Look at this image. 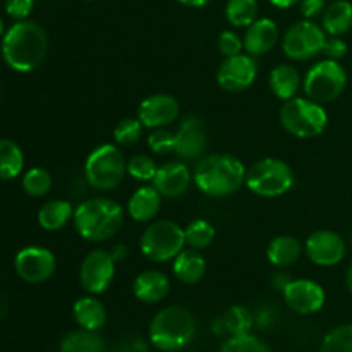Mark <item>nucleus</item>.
<instances>
[{"label": "nucleus", "mask_w": 352, "mask_h": 352, "mask_svg": "<svg viewBox=\"0 0 352 352\" xmlns=\"http://www.w3.org/2000/svg\"><path fill=\"white\" fill-rule=\"evenodd\" d=\"M268 85H270L272 93H274L277 98L287 102V100L298 96L299 89H301V72H299L294 65L280 64L275 69H272L270 78H268Z\"/></svg>", "instance_id": "obj_24"}, {"label": "nucleus", "mask_w": 352, "mask_h": 352, "mask_svg": "<svg viewBox=\"0 0 352 352\" xmlns=\"http://www.w3.org/2000/svg\"><path fill=\"white\" fill-rule=\"evenodd\" d=\"M72 223L76 232L88 243H105L122 227L124 210L116 199L89 198L74 210Z\"/></svg>", "instance_id": "obj_3"}, {"label": "nucleus", "mask_w": 352, "mask_h": 352, "mask_svg": "<svg viewBox=\"0 0 352 352\" xmlns=\"http://www.w3.org/2000/svg\"><path fill=\"white\" fill-rule=\"evenodd\" d=\"M113 352H150V349H148V344L140 337H127L113 347Z\"/></svg>", "instance_id": "obj_43"}, {"label": "nucleus", "mask_w": 352, "mask_h": 352, "mask_svg": "<svg viewBox=\"0 0 352 352\" xmlns=\"http://www.w3.org/2000/svg\"><path fill=\"white\" fill-rule=\"evenodd\" d=\"M157 164L148 155H136L127 162V174L141 182H151L157 175Z\"/></svg>", "instance_id": "obj_37"}, {"label": "nucleus", "mask_w": 352, "mask_h": 352, "mask_svg": "<svg viewBox=\"0 0 352 352\" xmlns=\"http://www.w3.org/2000/svg\"><path fill=\"white\" fill-rule=\"evenodd\" d=\"M184 236H186V244H188L191 250L201 251L212 246L213 241H215L217 232H215V227H213L208 220L196 219L186 227Z\"/></svg>", "instance_id": "obj_32"}, {"label": "nucleus", "mask_w": 352, "mask_h": 352, "mask_svg": "<svg viewBox=\"0 0 352 352\" xmlns=\"http://www.w3.org/2000/svg\"><path fill=\"white\" fill-rule=\"evenodd\" d=\"M322 28L330 36H342L352 28V3L349 0H333L322 14Z\"/></svg>", "instance_id": "obj_27"}, {"label": "nucleus", "mask_w": 352, "mask_h": 352, "mask_svg": "<svg viewBox=\"0 0 352 352\" xmlns=\"http://www.w3.org/2000/svg\"><path fill=\"white\" fill-rule=\"evenodd\" d=\"M192 182L203 195L227 198L239 191L246 182V167L230 153L205 155L196 162Z\"/></svg>", "instance_id": "obj_2"}, {"label": "nucleus", "mask_w": 352, "mask_h": 352, "mask_svg": "<svg viewBox=\"0 0 352 352\" xmlns=\"http://www.w3.org/2000/svg\"><path fill=\"white\" fill-rule=\"evenodd\" d=\"M34 0H6L7 16L16 21H24L31 14Z\"/></svg>", "instance_id": "obj_40"}, {"label": "nucleus", "mask_w": 352, "mask_h": 352, "mask_svg": "<svg viewBox=\"0 0 352 352\" xmlns=\"http://www.w3.org/2000/svg\"><path fill=\"white\" fill-rule=\"evenodd\" d=\"M148 146L155 155H160V157L174 153L175 133L167 129H153V133L148 136Z\"/></svg>", "instance_id": "obj_38"}, {"label": "nucleus", "mask_w": 352, "mask_h": 352, "mask_svg": "<svg viewBox=\"0 0 352 352\" xmlns=\"http://www.w3.org/2000/svg\"><path fill=\"white\" fill-rule=\"evenodd\" d=\"M116 260L110 251L93 250L82 260L79 268V282L88 294H103L116 277Z\"/></svg>", "instance_id": "obj_11"}, {"label": "nucleus", "mask_w": 352, "mask_h": 352, "mask_svg": "<svg viewBox=\"0 0 352 352\" xmlns=\"http://www.w3.org/2000/svg\"><path fill=\"white\" fill-rule=\"evenodd\" d=\"M325 7V0H301V2H299L301 14L305 16V19L309 21H313L315 17H318L320 14H323Z\"/></svg>", "instance_id": "obj_42"}, {"label": "nucleus", "mask_w": 352, "mask_h": 352, "mask_svg": "<svg viewBox=\"0 0 352 352\" xmlns=\"http://www.w3.org/2000/svg\"><path fill=\"white\" fill-rule=\"evenodd\" d=\"M127 174V162L117 144L96 146L85 162L86 182L96 191H113L122 184Z\"/></svg>", "instance_id": "obj_5"}, {"label": "nucleus", "mask_w": 352, "mask_h": 352, "mask_svg": "<svg viewBox=\"0 0 352 352\" xmlns=\"http://www.w3.org/2000/svg\"><path fill=\"white\" fill-rule=\"evenodd\" d=\"M272 323H274V315H272L270 309L261 308L254 313V325H256L258 329H268Z\"/></svg>", "instance_id": "obj_44"}, {"label": "nucleus", "mask_w": 352, "mask_h": 352, "mask_svg": "<svg viewBox=\"0 0 352 352\" xmlns=\"http://www.w3.org/2000/svg\"><path fill=\"white\" fill-rule=\"evenodd\" d=\"M320 352H352V323L330 330L323 339Z\"/></svg>", "instance_id": "obj_34"}, {"label": "nucleus", "mask_w": 352, "mask_h": 352, "mask_svg": "<svg viewBox=\"0 0 352 352\" xmlns=\"http://www.w3.org/2000/svg\"><path fill=\"white\" fill-rule=\"evenodd\" d=\"M206 144H208V136L201 117L186 116L175 133L174 153L181 160H199L205 157Z\"/></svg>", "instance_id": "obj_16"}, {"label": "nucleus", "mask_w": 352, "mask_h": 352, "mask_svg": "<svg viewBox=\"0 0 352 352\" xmlns=\"http://www.w3.org/2000/svg\"><path fill=\"white\" fill-rule=\"evenodd\" d=\"M217 47H219V52L223 55V57H234V55L243 54L244 50V41L241 40V36L234 31L227 30L222 31L217 40Z\"/></svg>", "instance_id": "obj_39"}, {"label": "nucleus", "mask_w": 352, "mask_h": 352, "mask_svg": "<svg viewBox=\"0 0 352 352\" xmlns=\"http://www.w3.org/2000/svg\"><path fill=\"white\" fill-rule=\"evenodd\" d=\"M24 153L12 140H0V181H12L23 174Z\"/></svg>", "instance_id": "obj_29"}, {"label": "nucleus", "mask_w": 352, "mask_h": 352, "mask_svg": "<svg viewBox=\"0 0 352 352\" xmlns=\"http://www.w3.org/2000/svg\"><path fill=\"white\" fill-rule=\"evenodd\" d=\"M280 124L289 134L301 140L316 138L329 126V113L322 103L308 96H294L280 109Z\"/></svg>", "instance_id": "obj_6"}, {"label": "nucleus", "mask_w": 352, "mask_h": 352, "mask_svg": "<svg viewBox=\"0 0 352 352\" xmlns=\"http://www.w3.org/2000/svg\"><path fill=\"white\" fill-rule=\"evenodd\" d=\"M72 315H74L76 323L85 330H93L98 332L107 322V309L102 301L95 296H85L79 298L72 306Z\"/></svg>", "instance_id": "obj_25"}, {"label": "nucleus", "mask_w": 352, "mask_h": 352, "mask_svg": "<svg viewBox=\"0 0 352 352\" xmlns=\"http://www.w3.org/2000/svg\"><path fill=\"white\" fill-rule=\"evenodd\" d=\"M47 52V31L34 21H16L2 36V57L16 72L38 69L43 64Z\"/></svg>", "instance_id": "obj_1"}, {"label": "nucleus", "mask_w": 352, "mask_h": 352, "mask_svg": "<svg viewBox=\"0 0 352 352\" xmlns=\"http://www.w3.org/2000/svg\"><path fill=\"white\" fill-rule=\"evenodd\" d=\"M195 332V318L188 309L182 306H167L151 320L150 340L158 351L175 352L191 342Z\"/></svg>", "instance_id": "obj_4"}, {"label": "nucleus", "mask_w": 352, "mask_h": 352, "mask_svg": "<svg viewBox=\"0 0 352 352\" xmlns=\"http://www.w3.org/2000/svg\"><path fill=\"white\" fill-rule=\"evenodd\" d=\"M226 17L236 28L251 26L258 19V0H227Z\"/></svg>", "instance_id": "obj_31"}, {"label": "nucleus", "mask_w": 352, "mask_h": 352, "mask_svg": "<svg viewBox=\"0 0 352 352\" xmlns=\"http://www.w3.org/2000/svg\"><path fill=\"white\" fill-rule=\"evenodd\" d=\"M325 41V30L318 26L315 21L305 19L294 23L285 31V34L282 36V52L291 60L306 62L323 54Z\"/></svg>", "instance_id": "obj_10"}, {"label": "nucleus", "mask_w": 352, "mask_h": 352, "mask_svg": "<svg viewBox=\"0 0 352 352\" xmlns=\"http://www.w3.org/2000/svg\"><path fill=\"white\" fill-rule=\"evenodd\" d=\"M60 352H105V340L93 330H76L62 337Z\"/></svg>", "instance_id": "obj_30"}, {"label": "nucleus", "mask_w": 352, "mask_h": 352, "mask_svg": "<svg viewBox=\"0 0 352 352\" xmlns=\"http://www.w3.org/2000/svg\"><path fill=\"white\" fill-rule=\"evenodd\" d=\"M143 129L144 126L138 117H126L113 129V141H116L117 146H129V144H134L141 140Z\"/></svg>", "instance_id": "obj_35"}, {"label": "nucleus", "mask_w": 352, "mask_h": 352, "mask_svg": "<svg viewBox=\"0 0 352 352\" xmlns=\"http://www.w3.org/2000/svg\"><path fill=\"white\" fill-rule=\"evenodd\" d=\"M258 76L256 57L239 54L223 58L217 71V82L227 93H241L250 88Z\"/></svg>", "instance_id": "obj_13"}, {"label": "nucleus", "mask_w": 352, "mask_h": 352, "mask_svg": "<svg viewBox=\"0 0 352 352\" xmlns=\"http://www.w3.org/2000/svg\"><path fill=\"white\" fill-rule=\"evenodd\" d=\"M305 253L318 267H336L346 256V243L333 230H316L306 239Z\"/></svg>", "instance_id": "obj_17"}, {"label": "nucleus", "mask_w": 352, "mask_h": 352, "mask_svg": "<svg viewBox=\"0 0 352 352\" xmlns=\"http://www.w3.org/2000/svg\"><path fill=\"white\" fill-rule=\"evenodd\" d=\"M133 292L144 305H157L170 292V280L160 270H143L134 278Z\"/></svg>", "instance_id": "obj_20"}, {"label": "nucleus", "mask_w": 352, "mask_h": 352, "mask_svg": "<svg viewBox=\"0 0 352 352\" xmlns=\"http://www.w3.org/2000/svg\"><path fill=\"white\" fill-rule=\"evenodd\" d=\"M172 268H174V275L179 282L186 285H195L205 278L206 261L199 251L189 248V250H182L174 258Z\"/></svg>", "instance_id": "obj_23"}, {"label": "nucleus", "mask_w": 352, "mask_h": 352, "mask_svg": "<svg viewBox=\"0 0 352 352\" xmlns=\"http://www.w3.org/2000/svg\"><path fill=\"white\" fill-rule=\"evenodd\" d=\"M323 54H325L327 58H330V60L339 62L340 58L346 57L347 43L342 40V38H339V36L327 38L325 47H323Z\"/></svg>", "instance_id": "obj_41"}, {"label": "nucleus", "mask_w": 352, "mask_h": 352, "mask_svg": "<svg viewBox=\"0 0 352 352\" xmlns=\"http://www.w3.org/2000/svg\"><path fill=\"white\" fill-rule=\"evenodd\" d=\"M162 198L164 196L157 191L155 186H143L136 189L127 201V213L134 222H151L160 213Z\"/></svg>", "instance_id": "obj_21"}, {"label": "nucleus", "mask_w": 352, "mask_h": 352, "mask_svg": "<svg viewBox=\"0 0 352 352\" xmlns=\"http://www.w3.org/2000/svg\"><path fill=\"white\" fill-rule=\"evenodd\" d=\"M246 186L261 198H278L294 186V172L280 158H261L246 170Z\"/></svg>", "instance_id": "obj_7"}, {"label": "nucleus", "mask_w": 352, "mask_h": 352, "mask_svg": "<svg viewBox=\"0 0 352 352\" xmlns=\"http://www.w3.org/2000/svg\"><path fill=\"white\" fill-rule=\"evenodd\" d=\"M346 284H347V289H349V292L352 294V263H351V267L347 268V274H346Z\"/></svg>", "instance_id": "obj_48"}, {"label": "nucleus", "mask_w": 352, "mask_h": 352, "mask_svg": "<svg viewBox=\"0 0 352 352\" xmlns=\"http://www.w3.org/2000/svg\"><path fill=\"white\" fill-rule=\"evenodd\" d=\"M184 229L174 220H155L144 229L140 248L144 258L155 263L170 261L184 250Z\"/></svg>", "instance_id": "obj_8"}, {"label": "nucleus", "mask_w": 352, "mask_h": 352, "mask_svg": "<svg viewBox=\"0 0 352 352\" xmlns=\"http://www.w3.org/2000/svg\"><path fill=\"white\" fill-rule=\"evenodd\" d=\"M282 296L291 311L298 315H315L325 305V291L322 285L309 278H291Z\"/></svg>", "instance_id": "obj_14"}, {"label": "nucleus", "mask_w": 352, "mask_h": 352, "mask_svg": "<svg viewBox=\"0 0 352 352\" xmlns=\"http://www.w3.org/2000/svg\"><path fill=\"white\" fill-rule=\"evenodd\" d=\"M17 277L28 284H41L55 274L57 260L50 250L41 246H26L14 258Z\"/></svg>", "instance_id": "obj_12"}, {"label": "nucleus", "mask_w": 352, "mask_h": 352, "mask_svg": "<svg viewBox=\"0 0 352 352\" xmlns=\"http://www.w3.org/2000/svg\"><path fill=\"white\" fill-rule=\"evenodd\" d=\"M347 85V72L337 60L316 62L302 78V89L306 96L316 103H330L339 98Z\"/></svg>", "instance_id": "obj_9"}, {"label": "nucleus", "mask_w": 352, "mask_h": 352, "mask_svg": "<svg viewBox=\"0 0 352 352\" xmlns=\"http://www.w3.org/2000/svg\"><path fill=\"white\" fill-rule=\"evenodd\" d=\"M3 33H6V28H3V21H2V17H0V40H2Z\"/></svg>", "instance_id": "obj_49"}, {"label": "nucleus", "mask_w": 352, "mask_h": 352, "mask_svg": "<svg viewBox=\"0 0 352 352\" xmlns=\"http://www.w3.org/2000/svg\"><path fill=\"white\" fill-rule=\"evenodd\" d=\"M179 100L168 93L146 96L138 107V119L146 129H165L179 119Z\"/></svg>", "instance_id": "obj_15"}, {"label": "nucleus", "mask_w": 352, "mask_h": 352, "mask_svg": "<svg viewBox=\"0 0 352 352\" xmlns=\"http://www.w3.org/2000/svg\"><path fill=\"white\" fill-rule=\"evenodd\" d=\"M179 3L186 7H192V9H199V7H205L208 6L210 0H177Z\"/></svg>", "instance_id": "obj_47"}, {"label": "nucleus", "mask_w": 352, "mask_h": 352, "mask_svg": "<svg viewBox=\"0 0 352 352\" xmlns=\"http://www.w3.org/2000/svg\"><path fill=\"white\" fill-rule=\"evenodd\" d=\"M278 38H280V33H278L277 23L270 17H260L246 28V34L243 38L244 50L253 57H261L277 45Z\"/></svg>", "instance_id": "obj_19"}, {"label": "nucleus", "mask_w": 352, "mask_h": 352, "mask_svg": "<svg viewBox=\"0 0 352 352\" xmlns=\"http://www.w3.org/2000/svg\"><path fill=\"white\" fill-rule=\"evenodd\" d=\"M54 184L52 174L43 167H33L23 175V189L26 195L33 196V198H41V196L48 195Z\"/></svg>", "instance_id": "obj_33"}, {"label": "nucleus", "mask_w": 352, "mask_h": 352, "mask_svg": "<svg viewBox=\"0 0 352 352\" xmlns=\"http://www.w3.org/2000/svg\"><path fill=\"white\" fill-rule=\"evenodd\" d=\"M254 327V313L246 306H230L222 316L213 322V332L217 336L229 333L230 337L246 336Z\"/></svg>", "instance_id": "obj_22"}, {"label": "nucleus", "mask_w": 352, "mask_h": 352, "mask_svg": "<svg viewBox=\"0 0 352 352\" xmlns=\"http://www.w3.org/2000/svg\"><path fill=\"white\" fill-rule=\"evenodd\" d=\"M74 217V208L65 199H50L38 212V223L43 230L55 232L67 226Z\"/></svg>", "instance_id": "obj_28"}, {"label": "nucleus", "mask_w": 352, "mask_h": 352, "mask_svg": "<svg viewBox=\"0 0 352 352\" xmlns=\"http://www.w3.org/2000/svg\"><path fill=\"white\" fill-rule=\"evenodd\" d=\"M268 2L274 7H277V9H291V7L298 6L301 0H268Z\"/></svg>", "instance_id": "obj_46"}, {"label": "nucleus", "mask_w": 352, "mask_h": 352, "mask_svg": "<svg viewBox=\"0 0 352 352\" xmlns=\"http://www.w3.org/2000/svg\"><path fill=\"white\" fill-rule=\"evenodd\" d=\"M305 244L294 236H277L267 248V258L274 267L287 268L301 258Z\"/></svg>", "instance_id": "obj_26"}, {"label": "nucleus", "mask_w": 352, "mask_h": 352, "mask_svg": "<svg viewBox=\"0 0 352 352\" xmlns=\"http://www.w3.org/2000/svg\"><path fill=\"white\" fill-rule=\"evenodd\" d=\"M0 95H2V91H0Z\"/></svg>", "instance_id": "obj_50"}, {"label": "nucleus", "mask_w": 352, "mask_h": 352, "mask_svg": "<svg viewBox=\"0 0 352 352\" xmlns=\"http://www.w3.org/2000/svg\"><path fill=\"white\" fill-rule=\"evenodd\" d=\"M220 352H272V349L258 337L246 333V336L229 337L220 347Z\"/></svg>", "instance_id": "obj_36"}, {"label": "nucleus", "mask_w": 352, "mask_h": 352, "mask_svg": "<svg viewBox=\"0 0 352 352\" xmlns=\"http://www.w3.org/2000/svg\"><path fill=\"white\" fill-rule=\"evenodd\" d=\"M127 253H129V250H127L126 244H117V246H113L112 251H110V254H112V258L116 260V263L126 260Z\"/></svg>", "instance_id": "obj_45"}, {"label": "nucleus", "mask_w": 352, "mask_h": 352, "mask_svg": "<svg viewBox=\"0 0 352 352\" xmlns=\"http://www.w3.org/2000/svg\"><path fill=\"white\" fill-rule=\"evenodd\" d=\"M151 182L164 198L174 199L188 192L192 174L184 162H167L158 167L157 175Z\"/></svg>", "instance_id": "obj_18"}]
</instances>
